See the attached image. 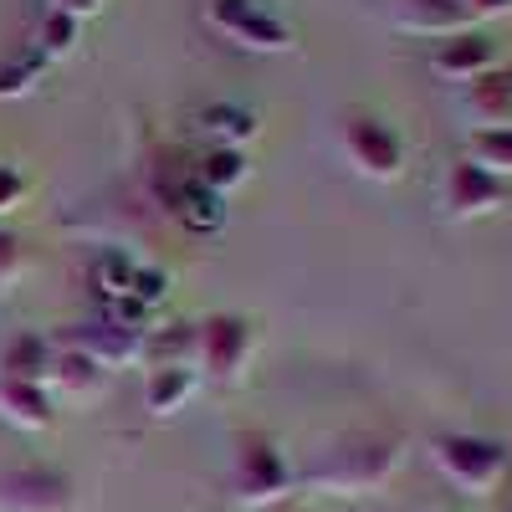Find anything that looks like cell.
<instances>
[{
    "instance_id": "1",
    "label": "cell",
    "mask_w": 512,
    "mask_h": 512,
    "mask_svg": "<svg viewBox=\"0 0 512 512\" xmlns=\"http://www.w3.org/2000/svg\"><path fill=\"white\" fill-rule=\"evenodd\" d=\"M400 466V446L395 441H379V436H349L328 446L313 466H308V487L333 492V497H364L374 487L390 482V472Z\"/></svg>"
},
{
    "instance_id": "2",
    "label": "cell",
    "mask_w": 512,
    "mask_h": 512,
    "mask_svg": "<svg viewBox=\"0 0 512 512\" xmlns=\"http://www.w3.org/2000/svg\"><path fill=\"white\" fill-rule=\"evenodd\" d=\"M431 456L441 466V477L472 497H487L507 472V451H497L492 441H477V436H441Z\"/></svg>"
},
{
    "instance_id": "3",
    "label": "cell",
    "mask_w": 512,
    "mask_h": 512,
    "mask_svg": "<svg viewBox=\"0 0 512 512\" xmlns=\"http://www.w3.org/2000/svg\"><path fill=\"white\" fill-rule=\"evenodd\" d=\"M251 354V323L236 313H216L195 323V364L205 369L210 384H236Z\"/></svg>"
},
{
    "instance_id": "4",
    "label": "cell",
    "mask_w": 512,
    "mask_h": 512,
    "mask_svg": "<svg viewBox=\"0 0 512 512\" xmlns=\"http://www.w3.org/2000/svg\"><path fill=\"white\" fill-rule=\"evenodd\" d=\"M205 21L216 26L231 47H246V52H287L292 47V26L277 21L272 11H262L256 0H210Z\"/></svg>"
},
{
    "instance_id": "5",
    "label": "cell",
    "mask_w": 512,
    "mask_h": 512,
    "mask_svg": "<svg viewBox=\"0 0 512 512\" xmlns=\"http://www.w3.org/2000/svg\"><path fill=\"white\" fill-rule=\"evenodd\" d=\"M231 482H236V497H241L246 507H267V502H277V497L292 487V472H287V461L272 451V441L241 436V441H236Z\"/></svg>"
},
{
    "instance_id": "6",
    "label": "cell",
    "mask_w": 512,
    "mask_h": 512,
    "mask_svg": "<svg viewBox=\"0 0 512 512\" xmlns=\"http://www.w3.org/2000/svg\"><path fill=\"white\" fill-rule=\"evenodd\" d=\"M344 154H349V164L359 169V175H369V180H395L400 169H405L400 139L379 118H349L344 123Z\"/></svg>"
},
{
    "instance_id": "7",
    "label": "cell",
    "mask_w": 512,
    "mask_h": 512,
    "mask_svg": "<svg viewBox=\"0 0 512 512\" xmlns=\"http://www.w3.org/2000/svg\"><path fill=\"white\" fill-rule=\"evenodd\" d=\"M72 487L47 466H16L0 477V512H67Z\"/></svg>"
},
{
    "instance_id": "8",
    "label": "cell",
    "mask_w": 512,
    "mask_h": 512,
    "mask_svg": "<svg viewBox=\"0 0 512 512\" xmlns=\"http://www.w3.org/2000/svg\"><path fill=\"white\" fill-rule=\"evenodd\" d=\"M164 205L190 236H216L226 226V195L205 190L200 180H180L175 190H164Z\"/></svg>"
},
{
    "instance_id": "9",
    "label": "cell",
    "mask_w": 512,
    "mask_h": 512,
    "mask_svg": "<svg viewBox=\"0 0 512 512\" xmlns=\"http://www.w3.org/2000/svg\"><path fill=\"white\" fill-rule=\"evenodd\" d=\"M139 338L144 333H123L113 323H77L57 338V344H62V354H88L108 369V364H123V359H139Z\"/></svg>"
},
{
    "instance_id": "10",
    "label": "cell",
    "mask_w": 512,
    "mask_h": 512,
    "mask_svg": "<svg viewBox=\"0 0 512 512\" xmlns=\"http://www.w3.org/2000/svg\"><path fill=\"white\" fill-rule=\"evenodd\" d=\"M0 420H11L16 431H47V425H52V400H47V384L0 379Z\"/></svg>"
},
{
    "instance_id": "11",
    "label": "cell",
    "mask_w": 512,
    "mask_h": 512,
    "mask_svg": "<svg viewBox=\"0 0 512 512\" xmlns=\"http://www.w3.org/2000/svg\"><path fill=\"white\" fill-rule=\"evenodd\" d=\"M446 205L456 210V216H482V210L502 205V185L482 164H456L451 180H446Z\"/></svg>"
},
{
    "instance_id": "12",
    "label": "cell",
    "mask_w": 512,
    "mask_h": 512,
    "mask_svg": "<svg viewBox=\"0 0 512 512\" xmlns=\"http://www.w3.org/2000/svg\"><path fill=\"white\" fill-rule=\"evenodd\" d=\"M195 128L210 139V149H241L246 139H256V113L241 103H210L195 113Z\"/></svg>"
},
{
    "instance_id": "13",
    "label": "cell",
    "mask_w": 512,
    "mask_h": 512,
    "mask_svg": "<svg viewBox=\"0 0 512 512\" xmlns=\"http://www.w3.org/2000/svg\"><path fill=\"white\" fill-rule=\"evenodd\" d=\"M139 364H149V369H190L195 364V323L149 328L139 338Z\"/></svg>"
},
{
    "instance_id": "14",
    "label": "cell",
    "mask_w": 512,
    "mask_h": 512,
    "mask_svg": "<svg viewBox=\"0 0 512 512\" xmlns=\"http://www.w3.org/2000/svg\"><path fill=\"white\" fill-rule=\"evenodd\" d=\"M195 369H149V384H144V410L154 420H169V415H180L185 400L195 395Z\"/></svg>"
},
{
    "instance_id": "15",
    "label": "cell",
    "mask_w": 512,
    "mask_h": 512,
    "mask_svg": "<svg viewBox=\"0 0 512 512\" xmlns=\"http://www.w3.org/2000/svg\"><path fill=\"white\" fill-rule=\"evenodd\" d=\"M52 369V349L41 333H21L0 349V379H26V384H41Z\"/></svg>"
},
{
    "instance_id": "16",
    "label": "cell",
    "mask_w": 512,
    "mask_h": 512,
    "mask_svg": "<svg viewBox=\"0 0 512 512\" xmlns=\"http://www.w3.org/2000/svg\"><path fill=\"white\" fill-rule=\"evenodd\" d=\"M487 62H492V41H482V36H456V41H441L436 57H431V67H436V72H446V77H477Z\"/></svg>"
},
{
    "instance_id": "17",
    "label": "cell",
    "mask_w": 512,
    "mask_h": 512,
    "mask_svg": "<svg viewBox=\"0 0 512 512\" xmlns=\"http://www.w3.org/2000/svg\"><path fill=\"white\" fill-rule=\"evenodd\" d=\"M67 395H77V400H88V395H103L108 390V369L98 364V359H88V354H62V359H52V369H47Z\"/></svg>"
},
{
    "instance_id": "18",
    "label": "cell",
    "mask_w": 512,
    "mask_h": 512,
    "mask_svg": "<svg viewBox=\"0 0 512 512\" xmlns=\"http://www.w3.org/2000/svg\"><path fill=\"white\" fill-rule=\"evenodd\" d=\"M246 175H251V164H246V154H241V149H210V154L195 164V175H190V180H200L205 190L226 195V190H236Z\"/></svg>"
},
{
    "instance_id": "19",
    "label": "cell",
    "mask_w": 512,
    "mask_h": 512,
    "mask_svg": "<svg viewBox=\"0 0 512 512\" xmlns=\"http://www.w3.org/2000/svg\"><path fill=\"white\" fill-rule=\"evenodd\" d=\"M466 108H472L482 123H502L512 113V77H482V82H472Z\"/></svg>"
},
{
    "instance_id": "20",
    "label": "cell",
    "mask_w": 512,
    "mask_h": 512,
    "mask_svg": "<svg viewBox=\"0 0 512 512\" xmlns=\"http://www.w3.org/2000/svg\"><path fill=\"white\" fill-rule=\"evenodd\" d=\"M77 31H82V21H77V16L47 11V21H41V41H36V52L47 57V62L72 57V52H77Z\"/></svg>"
},
{
    "instance_id": "21",
    "label": "cell",
    "mask_w": 512,
    "mask_h": 512,
    "mask_svg": "<svg viewBox=\"0 0 512 512\" xmlns=\"http://www.w3.org/2000/svg\"><path fill=\"white\" fill-rule=\"evenodd\" d=\"M41 72H47V57H41V52H26V57L6 62V67H0V98H26L41 82Z\"/></svg>"
},
{
    "instance_id": "22",
    "label": "cell",
    "mask_w": 512,
    "mask_h": 512,
    "mask_svg": "<svg viewBox=\"0 0 512 512\" xmlns=\"http://www.w3.org/2000/svg\"><path fill=\"white\" fill-rule=\"evenodd\" d=\"M128 282H134V262H128V251L108 246L103 262H98V292L108 297V303H118V297H128Z\"/></svg>"
},
{
    "instance_id": "23",
    "label": "cell",
    "mask_w": 512,
    "mask_h": 512,
    "mask_svg": "<svg viewBox=\"0 0 512 512\" xmlns=\"http://www.w3.org/2000/svg\"><path fill=\"white\" fill-rule=\"evenodd\" d=\"M103 323H113L123 333H149V308L139 303V297H118V303H108Z\"/></svg>"
},
{
    "instance_id": "24",
    "label": "cell",
    "mask_w": 512,
    "mask_h": 512,
    "mask_svg": "<svg viewBox=\"0 0 512 512\" xmlns=\"http://www.w3.org/2000/svg\"><path fill=\"white\" fill-rule=\"evenodd\" d=\"M128 297H139L144 308H154V303H164V297H169V277H164L159 267H134V282H128Z\"/></svg>"
},
{
    "instance_id": "25",
    "label": "cell",
    "mask_w": 512,
    "mask_h": 512,
    "mask_svg": "<svg viewBox=\"0 0 512 512\" xmlns=\"http://www.w3.org/2000/svg\"><path fill=\"white\" fill-rule=\"evenodd\" d=\"M477 154L497 169H512V134L507 128H487V134H477Z\"/></svg>"
},
{
    "instance_id": "26",
    "label": "cell",
    "mask_w": 512,
    "mask_h": 512,
    "mask_svg": "<svg viewBox=\"0 0 512 512\" xmlns=\"http://www.w3.org/2000/svg\"><path fill=\"white\" fill-rule=\"evenodd\" d=\"M16 277H21V246H16V236L0 231V287H11Z\"/></svg>"
},
{
    "instance_id": "27",
    "label": "cell",
    "mask_w": 512,
    "mask_h": 512,
    "mask_svg": "<svg viewBox=\"0 0 512 512\" xmlns=\"http://www.w3.org/2000/svg\"><path fill=\"white\" fill-rule=\"evenodd\" d=\"M21 195H26V180L16 175L11 164H0V216H6V210H16Z\"/></svg>"
},
{
    "instance_id": "28",
    "label": "cell",
    "mask_w": 512,
    "mask_h": 512,
    "mask_svg": "<svg viewBox=\"0 0 512 512\" xmlns=\"http://www.w3.org/2000/svg\"><path fill=\"white\" fill-rule=\"evenodd\" d=\"M47 11H62V16H77V21H88V16H98V11H103V0H52Z\"/></svg>"
},
{
    "instance_id": "29",
    "label": "cell",
    "mask_w": 512,
    "mask_h": 512,
    "mask_svg": "<svg viewBox=\"0 0 512 512\" xmlns=\"http://www.w3.org/2000/svg\"><path fill=\"white\" fill-rule=\"evenodd\" d=\"M502 6H507V0H472V11H482V16L487 11H502Z\"/></svg>"
}]
</instances>
